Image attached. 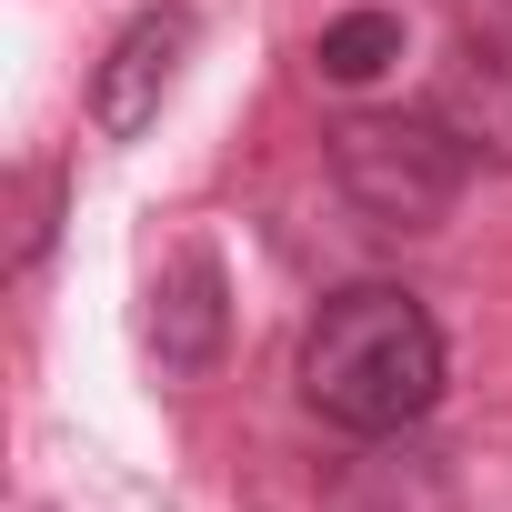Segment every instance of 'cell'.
Returning a JSON list of instances; mask_svg holds the SVG:
<instances>
[{
    "mask_svg": "<svg viewBox=\"0 0 512 512\" xmlns=\"http://www.w3.org/2000/svg\"><path fill=\"white\" fill-rule=\"evenodd\" d=\"M302 402L332 432H412L442 402V322L402 282H352L312 312L302 332Z\"/></svg>",
    "mask_w": 512,
    "mask_h": 512,
    "instance_id": "6da1fadb",
    "label": "cell"
},
{
    "mask_svg": "<svg viewBox=\"0 0 512 512\" xmlns=\"http://www.w3.org/2000/svg\"><path fill=\"white\" fill-rule=\"evenodd\" d=\"M332 181L342 201L372 221V231H432L462 181H472V151L432 121V111H352L332 131Z\"/></svg>",
    "mask_w": 512,
    "mask_h": 512,
    "instance_id": "7a4b0ae2",
    "label": "cell"
},
{
    "mask_svg": "<svg viewBox=\"0 0 512 512\" xmlns=\"http://www.w3.org/2000/svg\"><path fill=\"white\" fill-rule=\"evenodd\" d=\"M181 61H191V11H181V0H161V11H141V21L101 51V71H91V121H101L111 141H141V131L161 121Z\"/></svg>",
    "mask_w": 512,
    "mask_h": 512,
    "instance_id": "3957f363",
    "label": "cell"
},
{
    "mask_svg": "<svg viewBox=\"0 0 512 512\" xmlns=\"http://www.w3.org/2000/svg\"><path fill=\"white\" fill-rule=\"evenodd\" d=\"M432 121L472 151L512 171V31H462L432 71Z\"/></svg>",
    "mask_w": 512,
    "mask_h": 512,
    "instance_id": "277c9868",
    "label": "cell"
},
{
    "mask_svg": "<svg viewBox=\"0 0 512 512\" xmlns=\"http://www.w3.org/2000/svg\"><path fill=\"white\" fill-rule=\"evenodd\" d=\"M221 332H231V292H221V251L191 241L181 262L151 282V352L171 382H201L221 362Z\"/></svg>",
    "mask_w": 512,
    "mask_h": 512,
    "instance_id": "5b68a950",
    "label": "cell"
},
{
    "mask_svg": "<svg viewBox=\"0 0 512 512\" xmlns=\"http://www.w3.org/2000/svg\"><path fill=\"white\" fill-rule=\"evenodd\" d=\"M402 61V21L392 11H342L322 41H312V71L332 81V91H362V81H382Z\"/></svg>",
    "mask_w": 512,
    "mask_h": 512,
    "instance_id": "8992f818",
    "label": "cell"
},
{
    "mask_svg": "<svg viewBox=\"0 0 512 512\" xmlns=\"http://www.w3.org/2000/svg\"><path fill=\"white\" fill-rule=\"evenodd\" d=\"M502 31H512V0H502Z\"/></svg>",
    "mask_w": 512,
    "mask_h": 512,
    "instance_id": "52a82bcc",
    "label": "cell"
}]
</instances>
